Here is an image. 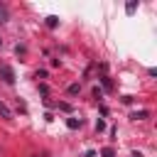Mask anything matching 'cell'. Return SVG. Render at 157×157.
Returning <instances> with one entry per match:
<instances>
[{"label": "cell", "instance_id": "cell-1", "mask_svg": "<svg viewBox=\"0 0 157 157\" xmlns=\"http://www.w3.org/2000/svg\"><path fill=\"white\" fill-rule=\"evenodd\" d=\"M0 76H2L5 83H12V81H15V74H12V69H10L7 64H0Z\"/></svg>", "mask_w": 157, "mask_h": 157}, {"label": "cell", "instance_id": "cell-2", "mask_svg": "<svg viewBox=\"0 0 157 157\" xmlns=\"http://www.w3.org/2000/svg\"><path fill=\"white\" fill-rule=\"evenodd\" d=\"M147 118V110H140V113H132V120H145Z\"/></svg>", "mask_w": 157, "mask_h": 157}, {"label": "cell", "instance_id": "cell-3", "mask_svg": "<svg viewBox=\"0 0 157 157\" xmlns=\"http://www.w3.org/2000/svg\"><path fill=\"white\" fill-rule=\"evenodd\" d=\"M78 125H81V120H74V118L69 120V128H71V130H74V128H78Z\"/></svg>", "mask_w": 157, "mask_h": 157}, {"label": "cell", "instance_id": "cell-4", "mask_svg": "<svg viewBox=\"0 0 157 157\" xmlns=\"http://www.w3.org/2000/svg\"><path fill=\"white\" fill-rule=\"evenodd\" d=\"M47 25L49 27H56V17H47Z\"/></svg>", "mask_w": 157, "mask_h": 157}, {"label": "cell", "instance_id": "cell-5", "mask_svg": "<svg viewBox=\"0 0 157 157\" xmlns=\"http://www.w3.org/2000/svg\"><path fill=\"white\" fill-rule=\"evenodd\" d=\"M69 93H78V83H71L69 86Z\"/></svg>", "mask_w": 157, "mask_h": 157}, {"label": "cell", "instance_id": "cell-6", "mask_svg": "<svg viewBox=\"0 0 157 157\" xmlns=\"http://www.w3.org/2000/svg\"><path fill=\"white\" fill-rule=\"evenodd\" d=\"M0 113H2V115H5V118H10V110H7V108H5V105H2V103H0Z\"/></svg>", "mask_w": 157, "mask_h": 157}, {"label": "cell", "instance_id": "cell-7", "mask_svg": "<svg viewBox=\"0 0 157 157\" xmlns=\"http://www.w3.org/2000/svg\"><path fill=\"white\" fill-rule=\"evenodd\" d=\"M103 157H113V152L110 150H103Z\"/></svg>", "mask_w": 157, "mask_h": 157}]
</instances>
